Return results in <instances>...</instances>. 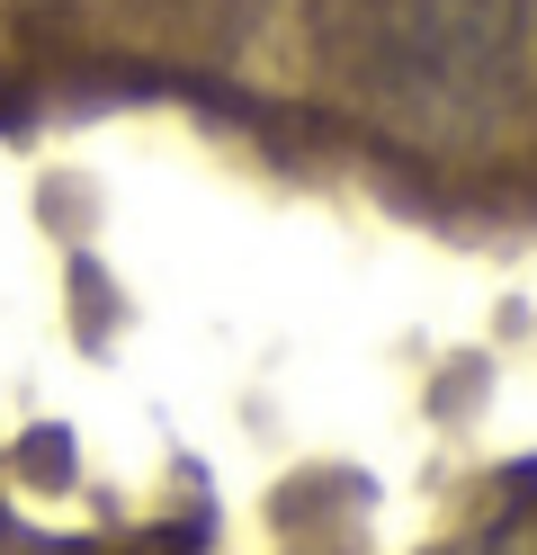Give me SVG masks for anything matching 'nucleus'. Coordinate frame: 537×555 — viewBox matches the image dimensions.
<instances>
[{"instance_id": "nucleus-1", "label": "nucleus", "mask_w": 537, "mask_h": 555, "mask_svg": "<svg viewBox=\"0 0 537 555\" xmlns=\"http://www.w3.org/2000/svg\"><path fill=\"white\" fill-rule=\"evenodd\" d=\"M528 0H376V46L421 99L465 108L511 81Z\"/></svg>"}, {"instance_id": "nucleus-2", "label": "nucleus", "mask_w": 537, "mask_h": 555, "mask_svg": "<svg viewBox=\"0 0 537 555\" xmlns=\"http://www.w3.org/2000/svg\"><path fill=\"white\" fill-rule=\"evenodd\" d=\"M430 555H537V466L501 493L465 538H448V546H430Z\"/></svg>"}, {"instance_id": "nucleus-3", "label": "nucleus", "mask_w": 537, "mask_h": 555, "mask_svg": "<svg viewBox=\"0 0 537 555\" xmlns=\"http://www.w3.org/2000/svg\"><path fill=\"white\" fill-rule=\"evenodd\" d=\"M46 555H81V546H46Z\"/></svg>"}]
</instances>
